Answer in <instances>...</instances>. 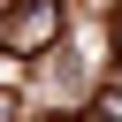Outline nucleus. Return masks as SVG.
Instances as JSON below:
<instances>
[{"instance_id": "1", "label": "nucleus", "mask_w": 122, "mask_h": 122, "mask_svg": "<svg viewBox=\"0 0 122 122\" xmlns=\"http://www.w3.org/2000/svg\"><path fill=\"white\" fill-rule=\"evenodd\" d=\"M61 30H69V0H0V53L8 61H46L61 53Z\"/></svg>"}, {"instance_id": "2", "label": "nucleus", "mask_w": 122, "mask_h": 122, "mask_svg": "<svg viewBox=\"0 0 122 122\" xmlns=\"http://www.w3.org/2000/svg\"><path fill=\"white\" fill-rule=\"evenodd\" d=\"M107 69H122V8L107 15Z\"/></svg>"}]
</instances>
